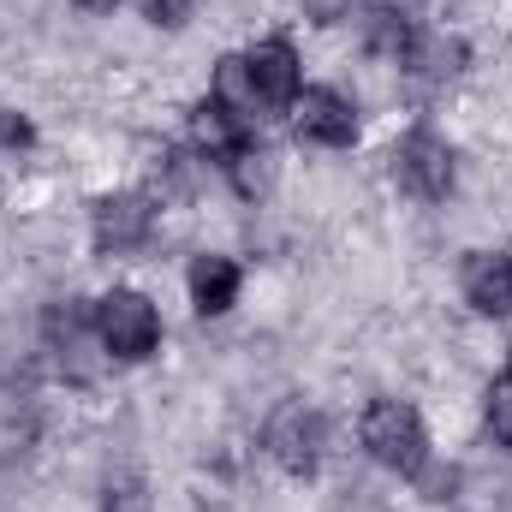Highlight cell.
<instances>
[{
	"mask_svg": "<svg viewBox=\"0 0 512 512\" xmlns=\"http://www.w3.org/2000/svg\"><path fill=\"white\" fill-rule=\"evenodd\" d=\"M292 126H298L304 143L340 149V143L358 137V114H352V102L340 90H304V96H292Z\"/></svg>",
	"mask_w": 512,
	"mask_h": 512,
	"instance_id": "cell-5",
	"label": "cell"
},
{
	"mask_svg": "<svg viewBox=\"0 0 512 512\" xmlns=\"http://www.w3.org/2000/svg\"><path fill=\"white\" fill-rule=\"evenodd\" d=\"M155 227V209L149 197L120 191V197H102L96 203V251H137Z\"/></svg>",
	"mask_w": 512,
	"mask_h": 512,
	"instance_id": "cell-6",
	"label": "cell"
},
{
	"mask_svg": "<svg viewBox=\"0 0 512 512\" xmlns=\"http://www.w3.org/2000/svg\"><path fill=\"white\" fill-rule=\"evenodd\" d=\"M405 66H411L423 84H447V78L465 66V42H459V36H441V30H423V36H411Z\"/></svg>",
	"mask_w": 512,
	"mask_h": 512,
	"instance_id": "cell-11",
	"label": "cell"
},
{
	"mask_svg": "<svg viewBox=\"0 0 512 512\" xmlns=\"http://www.w3.org/2000/svg\"><path fill=\"white\" fill-rule=\"evenodd\" d=\"M48 346H54V358H60L72 376H90V370H96V364L84 358V352H90V322H84L72 304L48 310Z\"/></svg>",
	"mask_w": 512,
	"mask_h": 512,
	"instance_id": "cell-12",
	"label": "cell"
},
{
	"mask_svg": "<svg viewBox=\"0 0 512 512\" xmlns=\"http://www.w3.org/2000/svg\"><path fill=\"white\" fill-rule=\"evenodd\" d=\"M364 447L376 465L399 471V477H417L429 465V429L405 399H376L364 411Z\"/></svg>",
	"mask_w": 512,
	"mask_h": 512,
	"instance_id": "cell-1",
	"label": "cell"
},
{
	"mask_svg": "<svg viewBox=\"0 0 512 512\" xmlns=\"http://www.w3.org/2000/svg\"><path fill=\"white\" fill-rule=\"evenodd\" d=\"M102 512H149L143 477H114V483H108V495H102Z\"/></svg>",
	"mask_w": 512,
	"mask_h": 512,
	"instance_id": "cell-14",
	"label": "cell"
},
{
	"mask_svg": "<svg viewBox=\"0 0 512 512\" xmlns=\"http://www.w3.org/2000/svg\"><path fill=\"white\" fill-rule=\"evenodd\" d=\"M215 90H221L215 102H227L239 120L262 108V96H256V84H251V66H245V54H227V60H221V72H215Z\"/></svg>",
	"mask_w": 512,
	"mask_h": 512,
	"instance_id": "cell-13",
	"label": "cell"
},
{
	"mask_svg": "<svg viewBox=\"0 0 512 512\" xmlns=\"http://www.w3.org/2000/svg\"><path fill=\"white\" fill-rule=\"evenodd\" d=\"M393 179L411 191V197H447L453 191V149L435 137V131H411V137H399V149H393Z\"/></svg>",
	"mask_w": 512,
	"mask_h": 512,
	"instance_id": "cell-4",
	"label": "cell"
},
{
	"mask_svg": "<svg viewBox=\"0 0 512 512\" xmlns=\"http://www.w3.org/2000/svg\"><path fill=\"white\" fill-rule=\"evenodd\" d=\"M465 298L483 316H512V256L507 251H477L465 262Z\"/></svg>",
	"mask_w": 512,
	"mask_h": 512,
	"instance_id": "cell-8",
	"label": "cell"
},
{
	"mask_svg": "<svg viewBox=\"0 0 512 512\" xmlns=\"http://www.w3.org/2000/svg\"><path fill=\"white\" fill-rule=\"evenodd\" d=\"M191 298H197L203 316L233 310V298H239V262L233 256H197L191 262Z\"/></svg>",
	"mask_w": 512,
	"mask_h": 512,
	"instance_id": "cell-10",
	"label": "cell"
},
{
	"mask_svg": "<svg viewBox=\"0 0 512 512\" xmlns=\"http://www.w3.org/2000/svg\"><path fill=\"white\" fill-rule=\"evenodd\" d=\"M417 483H423V495H429V501H447V495H453V483H459V471H453V465H423V471H417Z\"/></svg>",
	"mask_w": 512,
	"mask_h": 512,
	"instance_id": "cell-17",
	"label": "cell"
},
{
	"mask_svg": "<svg viewBox=\"0 0 512 512\" xmlns=\"http://www.w3.org/2000/svg\"><path fill=\"white\" fill-rule=\"evenodd\" d=\"M507 376H512V370H507Z\"/></svg>",
	"mask_w": 512,
	"mask_h": 512,
	"instance_id": "cell-21",
	"label": "cell"
},
{
	"mask_svg": "<svg viewBox=\"0 0 512 512\" xmlns=\"http://www.w3.org/2000/svg\"><path fill=\"white\" fill-rule=\"evenodd\" d=\"M298 6H304L316 24H340V18L352 12V0H298Z\"/></svg>",
	"mask_w": 512,
	"mask_h": 512,
	"instance_id": "cell-19",
	"label": "cell"
},
{
	"mask_svg": "<svg viewBox=\"0 0 512 512\" xmlns=\"http://www.w3.org/2000/svg\"><path fill=\"white\" fill-rule=\"evenodd\" d=\"M78 6H96V12H102V6H120V0H78Z\"/></svg>",
	"mask_w": 512,
	"mask_h": 512,
	"instance_id": "cell-20",
	"label": "cell"
},
{
	"mask_svg": "<svg viewBox=\"0 0 512 512\" xmlns=\"http://www.w3.org/2000/svg\"><path fill=\"white\" fill-rule=\"evenodd\" d=\"M245 66H251V84H256V96H262V108H280V102L298 96V54H292L286 36L256 42L251 54H245Z\"/></svg>",
	"mask_w": 512,
	"mask_h": 512,
	"instance_id": "cell-7",
	"label": "cell"
},
{
	"mask_svg": "<svg viewBox=\"0 0 512 512\" xmlns=\"http://www.w3.org/2000/svg\"><path fill=\"white\" fill-rule=\"evenodd\" d=\"M191 131H197V143H203L215 161H233L239 149H251V131H245V120H239L227 102H197Z\"/></svg>",
	"mask_w": 512,
	"mask_h": 512,
	"instance_id": "cell-9",
	"label": "cell"
},
{
	"mask_svg": "<svg viewBox=\"0 0 512 512\" xmlns=\"http://www.w3.org/2000/svg\"><path fill=\"white\" fill-rule=\"evenodd\" d=\"M96 340H102V352L137 364V358L155 352L161 316H155V304H149L143 292H108V298L96 304Z\"/></svg>",
	"mask_w": 512,
	"mask_h": 512,
	"instance_id": "cell-3",
	"label": "cell"
},
{
	"mask_svg": "<svg viewBox=\"0 0 512 512\" xmlns=\"http://www.w3.org/2000/svg\"><path fill=\"white\" fill-rule=\"evenodd\" d=\"M227 167H233V179H239V191H245V197H256V191L268 185V155H262V149H239Z\"/></svg>",
	"mask_w": 512,
	"mask_h": 512,
	"instance_id": "cell-15",
	"label": "cell"
},
{
	"mask_svg": "<svg viewBox=\"0 0 512 512\" xmlns=\"http://www.w3.org/2000/svg\"><path fill=\"white\" fill-rule=\"evenodd\" d=\"M489 429H495L501 447H512V376L489 387Z\"/></svg>",
	"mask_w": 512,
	"mask_h": 512,
	"instance_id": "cell-16",
	"label": "cell"
},
{
	"mask_svg": "<svg viewBox=\"0 0 512 512\" xmlns=\"http://www.w3.org/2000/svg\"><path fill=\"white\" fill-rule=\"evenodd\" d=\"M262 447H268V459H274L280 471H292V477H310V471L322 465L328 423H322V411H310L304 399H286V405L268 417V429H262Z\"/></svg>",
	"mask_w": 512,
	"mask_h": 512,
	"instance_id": "cell-2",
	"label": "cell"
},
{
	"mask_svg": "<svg viewBox=\"0 0 512 512\" xmlns=\"http://www.w3.org/2000/svg\"><path fill=\"white\" fill-rule=\"evenodd\" d=\"M143 18L173 30V24H185V18H191V0H143Z\"/></svg>",
	"mask_w": 512,
	"mask_h": 512,
	"instance_id": "cell-18",
	"label": "cell"
}]
</instances>
